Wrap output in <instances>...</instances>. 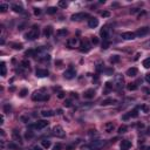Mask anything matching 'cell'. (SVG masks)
Wrapping results in <instances>:
<instances>
[{"mask_svg": "<svg viewBox=\"0 0 150 150\" xmlns=\"http://www.w3.org/2000/svg\"><path fill=\"white\" fill-rule=\"evenodd\" d=\"M91 43L93 45H97L99 43V39L96 37H91Z\"/></svg>", "mask_w": 150, "mask_h": 150, "instance_id": "cell-43", "label": "cell"}, {"mask_svg": "<svg viewBox=\"0 0 150 150\" xmlns=\"http://www.w3.org/2000/svg\"><path fill=\"white\" fill-rule=\"evenodd\" d=\"M33 150H42V149H41V147H39V145H35V147L33 148Z\"/></svg>", "mask_w": 150, "mask_h": 150, "instance_id": "cell-56", "label": "cell"}, {"mask_svg": "<svg viewBox=\"0 0 150 150\" xmlns=\"http://www.w3.org/2000/svg\"><path fill=\"white\" fill-rule=\"evenodd\" d=\"M56 7H49V8H47V14H55L56 13Z\"/></svg>", "mask_w": 150, "mask_h": 150, "instance_id": "cell-30", "label": "cell"}, {"mask_svg": "<svg viewBox=\"0 0 150 150\" xmlns=\"http://www.w3.org/2000/svg\"><path fill=\"white\" fill-rule=\"evenodd\" d=\"M91 48V43L88 41V40H83V41H81L80 43V50L82 53H88Z\"/></svg>", "mask_w": 150, "mask_h": 150, "instance_id": "cell-5", "label": "cell"}, {"mask_svg": "<svg viewBox=\"0 0 150 150\" xmlns=\"http://www.w3.org/2000/svg\"><path fill=\"white\" fill-rule=\"evenodd\" d=\"M34 14H35V15H40V14H41V10H40V8H35V10H34Z\"/></svg>", "mask_w": 150, "mask_h": 150, "instance_id": "cell-50", "label": "cell"}, {"mask_svg": "<svg viewBox=\"0 0 150 150\" xmlns=\"http://www.w3.org/2000/svg\"><path fill=\"white\" fill-rule=\"evenodd\" d=\"M37 76L38 77H46V76H48V70L47 69H37Z\"/></svg>", "mask_w": 150, "mask_h": 150, "instance_id": "cell-15", "label": "cell"}, {"mask_svg": "<svg viewBox=\"0 0 150 150\" xmlns=\"http://www.w3.org/2000/svg\"><path fill=\"white\" fill-rule=\"evenodd\" d=\"M27 94H28V89H26V88H25V89H22V90L19 93V96H20V97H25Z\"/></svg>", "mask_w": 150, "mask_h": 150, "instance_id": "cell-34", "label": "cell"}, {"mask_svg": "<svg viewBox=\"0 0 150 150\" xmlns=\"http://www.w3.org/2000/svg\"><path fill=\"white\" fill-rule=\"evenodd\" d=\"M74 149H75L74 145H67L66 147V150H74Z\"/></svg>", "mask_w": 150, "mask_h": 150, "instance_id": "cell-53", "label": "cell"}, {"mask_svg": "<svg viewBox=\"0 0 150 150\" xmlns=\"http://www.w3.org/2000/svg\"><path fill=\"white\" fill-rule=\"evenodd\" d=\"M43 33H45V37L49 38L50 35H52V33H53V28H52L50 26L46 27V28H45V32H43Z\"/></svg>", "mask_w": 150, "mask_h": 150, "instance_id": "cell-21", "label": "cell"}, {"mask_svg": "<svg viewBox=\"0 0 150 150\" xmlns=\"http://www.w3.org/2000/svg\"><path fill=\"white\" fill-rule=\"evenodd\" d=\"M131 147V142L128 139H123L121 143V150H129V148Z\"/></svg>", "mask_w": 150, "mask_h": 150, "instance_id": "cell-16", "label": "cell"}, {"mask_svg": "<svg viewBox=\"0 0 150 150\" xmlns=\"http://www.w3.org/2000/svg\"><path fill=\"white\" fill-rule=\"evenodd\" d=\"M75 75H76V72H75L73 68H69V69H67L63 73L64 79H67V80H72V79H74Z\"/></svg>", "mask_w": 150, "mask_h": 150, "instance_id": "cell-10", "label": "cell"}, {"mask_svg": "<svg viewBox=\"0 0 150 150\" xmlns=\"http://www.w3.org/2000/svg\"><path fill=\"white\" fill-rule=\"evenodd\" d=\"M64 96H66V94H64L63 91H60L59 94H58V97H59V99H63Z\"/></svg>", "mask_w": 150, "mask_h": 150, "instance_id": "cell-51", "label": "cell"}, {"mask_svg": "<svg viewBox=\"0 0 150 150\" xmlns=\"http://www.w3.org/2000/svg\"><path fill=\"white\" fill-rule=\"evenodd\" d=\"M141 109H142V110H143L144 112H149V108L145 107V106H141Z\"/></svg>", "mask_w": 150, "mask_h": 150, "instance_id": "cell-52", "label": "cell"}, {"mask_svg": "<svg viewBox=\"0 0 150 150\" xmlns=\"http://www.w3.org/2000/svg\"><path fill=\"white\" fill-rule=\"evenodd\" d=\"M21 67L22 68H29V62H28V61H22Z\"/></svg>", "mask_w": 150, "mask_h": 150, "instance_id": "cell-40", "label": "cell"}, {"mask_svg": "<svg viewBox=\"0 0 150 150\" xmlns=\"http://www.w3.org/2000/svg\"><path fill=\"white\" fill-rule=\"evenodd\" d=\"M94 96H95V90L94 89H88L87 91L83 93V97L85 99H93Z\"/></svg>", "mask_w": 150, "mask_h": 150, "instance_id": "cell-17", "label": "cell"}, {"mask_svg": "<svg viewBox=\"0 0 150 150\" xmlns=\"http://www.w3.org/2000/svg\"><path fill=\"white\" fill-rule=\"evenodd\" d=\"M97 25H99V20H97L96 18H90L88 20V26L90 27V28H95Z\"/></svg>", "mask_w": 150, "mask_h": 150, "instance_id": "cell-18", "label": "cell"}, {"mask_svg": "<svg viewBox=\"0 0 150 150\" xmlns=\"http://www.w3.org/2000/svg\"><path fill=\"white\" fill-rule=\"evenodd\" d=\"M41 115H42L43 117H50V116H53L54 112L52 110H42L41 112Z\"/></svg>", "mask_w": 150, "mask_h": 150, "instance_id": "cell-24", "label": "cell"}, {"mask_svg": "<svg viewBox=\"0 0 150 150\" xmlns=\"http://www.w3.org/2000/svg\"><path fill=\"white\" fill-rule=\"evenodd\" d=\"M147 134H148V135H150V127H149V128H148V131H147Z\"/></svg>", "mask_w": 150, "mask_h": 150, "instance_id": "cell-59", "label": "cell"}, {"mask_svg": "<svg viewBox=\"0 0 150 150\" xmlns=\"http://www.w3.org/2000/svg\"><path fill=\"white\" fill-rule=\"evenodd\" d=\"M53 135L56 137H64V130L61 125H55L53 128Z\"/></svg>", "mask_w": 150, "mask_h": 150, "instance_id": "cell-7", "label": "cell"}, {"mask_svg": "<svg viewBox=\"0 0 150 150\" xmlns=\"http://www.w3.org/2000/svg\"><path fill=\"white\" fill-rule=\"evenodd\" d=\"M12 46H13V48L14 49H22V47H24L22 43H13Z\"/></svg>", "mask_w": 150, "mask_h": 150, "instance_id": "cell-37", "label": "cell"}, {"mask_svg": "<svg viewBox=\"0 0 150 150\" xmlns=\"http://www.w3.org/2000/svg\"><path fill=\"white\" fill-rule=\"evenodd\" d=\"M144 47L150 48V40H149V41H147V42H144Z\"/></svg>", "mask_w": 150, "mask_h": 150, "instance_id": "cell-55", "label": "cell"}, {"mask_svg": "<svg viewBox=\"0 0 150 150\" xmlns=\"http://www.w3.org/2000/svg\"><path fill=\"white\" fill-rule=\"evenodd\" d=\"M87 14L86 13H75V14H73L72 15V20L73 21H80V20H82V19H85V18H87Z\"/></svg>", "mask_w": 150, "mask_h": 150, "instance_id": "cell-12", "label": "cell"}, {"mask_svg": "<svg viewBox=\"0 0 150 150\" xmlns=\"http://www.w3.org/2000/svg\"><path fill=\"white\" fill-rule=\"evenodd\" d=\"M116 103V100H112V99H108V100H104L102 101V106H108V104H115Z\"/></svg>", "mask_w": 150, "mask_h": 150, "instance_id": "cell-23", "label": "cell"}, {"mask_svg": "<svg viewBox=\"0 0 150 150\" xmlns=\"http://www.w3.org/2000/svg\"><path fill=\"white\" fill-rule=\"evenodd\" d=\"M79 43H80V41H79L77 38H70V39L67 40V46H68L69 48H75V47H77Z\"/></svg>", "mask_w": 150, "mask_h": 150, "instance_id": "cell-9", "label": "cell"}, {"mask_svg": "<svg viewBox=\"0 0 150 150\" xmlns=\"http://www.w3.org/2000/svg\"><path fill=\"white\" fill-rule=\"evenodd\" d=\"M129 117H137L138 116V112H137V110H131L130 112H128Z\"/></svg>", "mask_w": 150, "mask_h": 150, "instance_id": "cell-32", "label": "cell"}, {"mask_svg": "<svg viewBox=\"0 0 150 150\" xmlns=\"http://www.w3.org/2000/svg\"><path fill=\"white\" fill-rule=\"evenodd\" d=\"M100 34H101L103 41H108V39H109V38H110V35H112V29H110L108 26H104L101 29Z\"/></svg>", "mask_w": 150, "mask_h": 150, "instance_id": "cell-4", "label": "cell"}, {"mask_svg": "<svg viewBox=\"0 0 150 150\" xmlns=\"http://www.w3.org/2000/svg\"><path fill=\"white\" fill-rule=\"evenodd\" d=\"M81 150H93V149H91L90 145H83V147L81 148Z\"/></svg>", "mask_w": 150, "mask_h": 150, "instance_id": "cell-49", "label": "cell"}, {"mask_svg": "<svg viewBox=\"0 0 150 150\" xmlns=\"http://www.w3.org/2000/svg\"><path fill=\"white\" fill-rule=\"evenodd\" d=\"M127 75H128V76H136V75H137V68H135V67L129 68V69L127 70Z\"/></svg>", "mask_w": 150, "mask_h": 150, "instance_id": "cell-20", "label": "cell"}, {"mask_svg": "<svg viewBox=\"0 0 150 150\" xmlns=\"http://www.w3.org/2000/svg\"><path fill=\"white\" fill-rule=\"evenodd\" d=\"M41 145H42L45 149H48L49 147H50V142H49L48 139H42L41 141Z\"/></svg>", "mask_w": 150, "mask_h": 150, "instance_id": "cell-25", "label": "cell"}, {"mask_svg": "<svg viewBox=\"0 0 150 150\" xmlns=\"http://www.w3.org/2000/svg\"><path fill=\"white\" fill-rule=\"evenodd\" d=\"M12 137H13V139H14L15 142L20 143V144L22 143L21 136H20V134H19V131H18V130H13V133H12Z\"/></svg>", "mask_w": 150, "mask_h": 150, "instance_id": "cell-13", "label": "cell"}, {"mask_svg": "<svg viewBox=\"0 0 150 150\" xmlns=\"http://www.w3.org/2000/svg\"><path fill=\"white\" fill-rule=\"evenodd\" d=\"M145 81H147L148 83H150V73H149V74L145 75Z\"/></svg>", "mask_w": 150, "mask_h": 150, "instance_id": "cell-54", "label": "cell"}, {"mask_svg": "<svg viewBox=\"0 0 150 150\" xmlns=\"http://www.w3.org/2000/svg\"><path fill=\"white\" fill-rule=\"evenodd\" d=\"M101 15L103 16V18H109V16H110V12L104 11V12H102L101 13Z\"/></svg>", "mask_w": 150, "mask_h": 150, "instance_id": "cell-41", "label": "cell"}, {"mask_svg": "<svg viewBox=\"0 0 150 150\" xmlns=\"http://www.w3.org/2000/svg\"><path fill=\"white\" fill-rule=\"evenodd\" d=\"M63 106L64 107H72V102H70L69 100H66L64 103H63Z\"/></svg>", "mask_w": 150, "mask_h": 150, "instance_id": "cell-47", "label": "cell"}, {"mask_svg": "<svg viewBox=\"0 0 150 150\" xmlns=\"http://www.w3.org/2000/svg\"><path fill=\"white\" fill-rule=\"evenodd\" d=\"M106 144V141H102V139H94L90 143V147L93 150H99L101 149L103 145Z\"/></svg>", "mask_w": 150, "mask_h": 150, "instance_id": "cell-6", "label": "cell"}, {"mask_svg": "<svg viewBox=\"0 0 150 150\" xmlns=\"http://www.w3.org/2000/svg\"><path fill=\"white\" fill-rule=\"evenodd\" d=\"M112 85L110 83V82H107V83H106V90L104 91L107 93V91L109 90V89H112Z\"/></svg>", "mask_w": 150, "mask_h": 150, "instance_id": "cell-42", "label": "cell"}, {"mask_svg": "<svg viewBox=\"0 0 150 150\" xmlns=\"http://www.w3.org/2000/svg\"><path fill=\"white\" fill-rule=\"evenodd\" d=\"M26 56H35V50H32V49H29V50H27L26 54H25Z\"/></svg>", "mask_w": 150, "mask_h": 150, "instance_id": "cell-36", "label": "cell"}, {"mask_svg": "<svg viewBox=\"0 0 150 150\" xmlns=\"http://www.w3.org/2000/svg\"><path fill=\"white\" fill-rule=\"evenodd\" d=\"M143 90H144V93H147V94H150V89H148V88H143Z\"/></svg>", "mask_w": 150, "mask_h": 150, "instance_id": "cell-58", "label": "cell"}, {"mask_svg": "<svg viewBox=\"0 0 150 150\" xmlns=\"http://www.w3.org/2000/svg\"><path fill=\"white\" fill-rule=\"evenodd\" d=\"M112 129H114V124L112 123H107L106 124V131H107V133H112Z\"/></svg>", "mask_w": 150, "mask_h": 150, "instance_id": "cell-28", "label": "cell"}, {"mask_svg": "<svg viewBox=\"0 0 150 150\" xmlns=\"http://www.w3.org/2000/svg\"><path fill=\"white\" fill-rule=\"evenodd\" d=\"M135 37H136V34L133 32H125L122 34V38H123L124 40H134Z\"/></svg>", "mask_w": 150, "mask_h": 150, "instance_id": "cell-14", "label": "cell"}, {"mask_svg": "<svg viewBox=\"0 0 150 150\" xmlns=\"http://www.w3.org/2000/svg\"><path fill=\"white\" fill-rule=\"evenodd\" d=\"M123 85H124L123 75L122 74L115 75V77H114V88H115L116 90H121V89L123 88Z\"/></svg>", "mask_w": 150, "mask_h": 150, "instance_id": "cell-1", "label": "cell"}, {"mask_svg": "<svg viewBox=\"0 0 150 150\" xmlns=\"http://www.w3.org/2000/svg\"><path fill=\"white\" fill-rule=\"evenodd\" d=\"M39 33H40L39 28L34 26V27L32 28V29L29 31V32L25 34V38H26L27 40H35V39H37V38L39 37Z\"/></svg>", "mask_w": 150, "mask_h": 150, "instance_id": "cell-2", "label": "cell"}, {"mask_svg": "<svg viewBox=\"0 0 150 150\" xmlns=\"http://www.w3.org/2000/svg\"><path fill=\"white\" fill-rule=\"evenodd\" d=\"M109 45H110L109 41H103V42H102V49H107L108 47H109Z\"/></svg>", "mask_w": 150, "mask_h": 150, "instance_id": "cell-39", "label": "cell"}, {"mask_svg": "<svg viewBox=\"0 0 150 150\" xmlns=\"http://www.w3.org/2000/svg\"><path fill=\"white\" fill-rule=\"evenodd\" d=\"M62 149V145L60 144V143H58V144H55L53 147V150H61Z\"/></svg>", "mask_w": 150, "mask_h": 150, "instance_id": "cell-44", "label": "cell"}, {"mask_svg": "<svg viewBox=\"0 0 150 150\" xmlns=\"http://www.w3.org/2000/svg\"><path fill=\"white\" fill-rule=\"evenodd\" d=\"M21 120H22V121H25V122H26V121H28V116H22Z\"/></svg>", "mask_w": 150, "mask_h": 150, "instance_id": "cell-57", "label": "cell"}, {"mask_svg": "<svg viewBox=\"0 0 150 150\" xmlns=\"http://www.w3.org/2000/svg\"><path fill=\"white\" fill-rule=\"evenodd\" d=\"M149 31H150L149 27H141V28L137 29V32L135 33V34H136V37L142 38V37H144V35H147L149 33Z\"/></svg>", "mask_w": 150, "mask_h": 150, "instance_id": "cell-11", "label": "cell"}, {"mask_svg": "<svg viewBox=\"0 0 150 150\" xmlns=\"http://www.w3.org/2000/svg\"><path fill=\"white\" fill-rule=\"evenodd\" d=\"M32 99L33 101H47V100H49V96L47 94H41L39 91H35L32 95Z\"/></svg>", "mask_w": 150, "mask_h": 150, "instance_id": "cell-3", "label": "cell"}, {"mask_svg": "<svg viewBox=\"0 0 150 150\" xmlns=\"http://www.w3.org/2000/svg\"><path fill=\"white\" fill-rule=\"evenodd\" d=\"M56 34H58L59 37H66V35L68 34V31H67L66 28H62V29H58V31H56Z\"/></svg>", "mask_w": 150, "mask_h": 150, "instance_id": "cell-22", "label": "cell"}, {"mask_svg": "<svg viewBox=\"0 0 150 150\" xmlns=\"http://www.w3.org/2000/svg\"><path fill=\"white\" fill-rule=\"evenodd\" d=\"M25 136H26V138H27V139L32 138V137H33V133H32V131H27Z\"/></svg>", "mask_w": 150, "mask_h": 150, "instance_id": "cell-45", "label": "cell"}, {"mask_svg": "<svg viewBox=\"0 0 150 150\" xmlns=\"http://www.w3.org/2000/svg\"><path fill=\"white\" fill-rule=\"evenodd\" d=\"M8 148H10V149H16L18 145L14 144V143H10V144H8Z\"/></svg>", "mask_w": 150, "mask_h": 150, "instance_id": "cell-48", "label": "cell"}, {"mask_svg": "<svg viewBox=\"0 0 150 150\" xmlns=\"http://www.w3.org/2000/svg\"><path fill=\"white\" fill-rule=\"evenodd\" d=\"M127 127L125 125H121L120 128H118V134H124V133H127Z\"/></svg>", "mask_w": 150, "mask_h": 150, "instance_id": "cell-33", "label": "cell"}, {"mask_svg": "<svg viewBox=\"0 0 150 150\" xmlns=\"http://www.w3.org/2000/svg\"><path fill=\"white\" fill-rule=\"evenodd\" d=\"M7 10H8V5H7V4H1V5H0V12L4 13V12H6Z\"/></svg>", "mask_w": 150, "mask_h": 150, "instance_id": "cell-31", "label": "cell"}, {"mask_svg": "<svg viewBox=\"0 0 150 150\" xmlns=\"http://www.w3.org/2000/svg\"><path fill=\"white\" fill-rule=\"evenodd\" d=\"M120 59H121V58H120L118 55H112V58H110V62H112V63H117L118 61H120Z\"/></svg>", "mask_w": 150, "mask_h": 150, "instance_id": "cell-26", "label": "cell"}, {"mask_svg": "<svg viewBox=\"0 0 150 150\" xmlns=\"http://www.w3.org/2000/svg\"><path fill=\"white\" fill-rule=\"evenodd\" d=\"M127 88H128V90H136L137 89V85L136 83H129L127 86Z\"/></svg>", "mask_w": 150, "mask_h": 150, "instance_id": "cell-29", "label": "cell"}, {"mask_svg": "<svg viewBox=\"0 0 150 150\" xmlns=\"http://www.w3.org/2000/svg\"><path fill=\"white\" fill-rule=\"evenodd\" d=\"M143 66H144V68H150V58H148V59H145L143 61Z\"/></svg>", "mask_w": 150, "mask_h": 150, "instance_id": "cell-35", "label": "cell"}, {"mask_svg": "<svg viewBox=\"0 0 150 150\" xmlns=\"http://www.w3.org/2000/svg\"><path fill=\"white\" fill-rule=\"evenodd\" d=\"M147 150H150V147H148V148H147Z\"/></svg>", "mask_w": 150, "mask_h": 150, "instance_id": "cell-60", "label": "cell"}, {"mask_svg": "<svg viewBox=\"0 0 150 150\" xmlns=\"http://www.w3.org/2000/svg\"><path fill=\"white\" fill-rule=\"evenodd\" d=\"M59 7L66 8V7H67V2H66L64 0H60V1H59Z\"/></svg>", "mask_w": 150, "mask_h": 150, "instance_id": "cell-38", "label": "cell"}, {"mask_svg": "<svg viewBox=\"0 0 150 150\" xmlns=\"http://www.w3.org/2000/svg\"><path fill=\"white\" fill-rule=\"evenodd\" d=\"M47 125H48V122H47V121H43V120H41V121H38L37 123H34L32 127L34 129H37V130H41V129L46 128Z\"/></svg>", "mask_w": 150, "mask_h": 150, "instance_id": "cell-8", "label": "cell"}, {"mask_svg": "<svg viewBox=\"0 0 150 150\" xmlns=\"http://www.w3.org/2000/svg\"><path fill=\"white\" fill-rule=\"evenodd\" d=\"M0 68H1V76H5L6 75V64L5 62H1V64H0Z\"/></svg>", "mask_w": 150, "mask_h": 150, "instance_id": "cell-27", "label": "cell"}, {"mask_svg": "<svg viewBox=\"0 0 150 150\" xmlns=\"http://www.w3.org/2000/svg\"><path fill=\"white\" fill-rule=\"evenodd\" d=\"M10 110H11V106H10V104H6L5 107H4V112H10Z\"/></svg>", "mask_w": 150, "mask_h": 150, "instance_id": "cell-46", "label": "cell"}, {"mask_svg": "<svg viewBox=\"0 0 150 150\" xmlns=\"http://www.w3.org/2000/svg\"><path fill=\"white\" fill-rule=\"evenodd\" d=\"M12 10L14 12H16V13H21L24 11V8H22V6L20 4H13L12 5Z\"/></svg>", "mask_w": 150, "mask_h": 150, "instance_id": "cell-19", "label": "cell"}]
</instances>
